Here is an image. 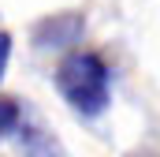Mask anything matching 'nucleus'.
<instances>
[{
    "label": "nucleus",
    "mask_w": 160,
    "mask_h": 157,
    "mask_svg": "<svg viewBox=\"0 0 160 157\" xmlns=\"http://www.w3.org/2000/svg\"><path fill=\"white\" fill-rule=\"evenodd\" d=\"M56 90L82 120H97L112 105V71L101 52L71 49L56 64Z\"/></svg>",
    "instance_id": "nucleus-1"
},
{
    "label": "nucleus",
    "mask_w": 160,
    "mask_h": 157,
    "mask_svg": "<svg viewBox=\"0 0 160 157\" xmlns=\"http://www.w3.org/2000/svg\"><path fill=\"white\" fill-rule=\"evenodd\" d=\"M82 34H86V19L78 11H60V15L41 19L30 34V41L41 52H71V49H78Z\"/></svg>",
    "instance_id": "nucleus-2"
},
{
    "label": "nucleus",
    "mask_w": 160,
    "mask_h": 157,
    "mask_svg": "<svg viewBox=\"0 0 160 157\" xmlns=\"http://www.w3.org/2000/svg\"><path fill=\"white\" fill-rule=\"evenodd\" d=\"M15 135H19V146H22V154H26V157H63L56 135L45 131L41 123H26V120H22V127H19Z\"/></svg>",
    "instance_id": "nucleus-3"
},
{
    "label": "nucleus",
    "mask_w": 160,
    "mask_h": 157,
    "mask_svg": "<svg viewBox=\"0 0 160 157\" xmlns=\"http://www.w3.org/2000/svg\"><path fill=\"white\" fill-rule=\"evenodd\" d=\"M22 105L15 101V97H0V138L4 135H15L19 127H22Z\"/></svg>",
    "instance_id": "nucleus-4"
},
{
    "label": "nucleus",
    "mask_w": 160,
    "mask_h": 157,
    "mask_svg": "<svg viewBox=\"0 0 160 157\" xmlns=\"http://www.w3.org/2000/svg\"><path fill=\"white\" fill-rule=\"evenodd\" d=\"M11 34L8 30H0V82H4V71H8V60H11Z\"/></svg>",
    "instance_id": "nucleus-5"
}]
</instances>
